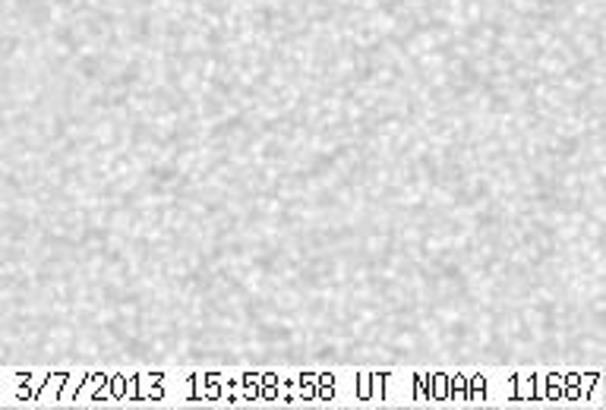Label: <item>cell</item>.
Here are the masks:
<instances>
[]
</instances>
